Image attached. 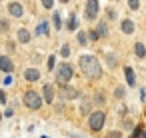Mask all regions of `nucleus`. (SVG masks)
I'll return each instance as SVG.
<instances>
[{
    "instance_id": "nucleus-1",
    "label": "nucleus",
    "mask_w": 146,
    "mask_h": 138,
    "mask_svg": "<svg viewBox=\"0 0 146 138\" xmlns=\"http://www.w3.org/2000/svg\"><path fill=\"white\" fill-rule=\"evenodd\" d=\"M78 64H80V70H82V74H84L86 78H90V80H98V78L102 76V66H100V62H98L96 56H92V54H84V56H80Z\"/></svg>"
},
{
    "instance_id": "nucleus-2",
    "label": "nucleus",
    "mask_w": 146,
    "mask_h": 138,
    "mask_svg": "<svg viewBox=\"0 0 146 138\" xmlns=\"http://www.w3.org/2000/svg\"><path fill=\"white\" fill-rule=\"evenodd\" d=\"M104 122H106V112H104L102 108H98V110L90 112L88 126H90V130H92V132H100V130L104 128Z\"/></svg>"
},
{
    "instance_id": "nucleus-3",
    "label": "nucleus",
    "mask_w": 146,
    "mask_h": 138,
    "mask_svg": "<svg viewBox=\"0 0 146 138\" xmlns=\"http://www.w3.org/2000/svg\"><path fill=\"white\" fill-rule=\"evenodd\" d=\"M72 74H74V68L68 64V62H64V64H60V68L56 70V80H58V84H68L70 80H72Z\"/></svg>"
},
{
    "instance_id": "nucleus-4",
    "label": "nucleus",
    "mask_w": 146,
    "mask_h": 138,
    "mask_svg": "<svg viewBox=\"0 0 146 138\" xmlns=\"http://www.w3.org/2000/svg\"><path fill=\"white\" fill-rule=\"evenodd\" d=\"M24 104H26L28 108H32V110H38V108L42 106V96H40L38 92H34V90H28V92L24 94Z\"/></svg>"
},
{
    "instance_id": "nucleus-5",
    "label": "nucleus",
    "mask_w": 146,
    "mask_h": 138,
    "mask_svg": "<svg viewBox=\"0 0 146 138\" xmlns=\"http://www.w3.org/2000/svg\"><path fill=\"white\" fill-rule=\"evenodd\" d=\"M98 12H100V4H98V0H88L86 2V8H84V16L86 20H96L98 18Z\"/></svg>"
},
{
    "instance_id": "nucleus-6",
    "label": "nucleus",
    "mask_w": 146,
    "mask_h": 138,
    "mask_svg": "<svg viewBox=\"0 0 146 138\" xmlns=\"http://www.w3.org/2000/svg\"><path fill=\"white\" fill-rule=\"evenodd\" d=\"M124 78H126V84L130 86V88H134L138 82H136V72H134V68L132 66H124Z\"/></svg>"
},
{
    "instance_id": "nucleus-7",
    "label": "nucleus",
    "mask_w": 146,
    "mask_h": 138,
    "mask_svg": "<svg viewBox=\"0 0 146 138\" xmlns=\"http://www.w3.org/2000/svg\"><path fill=\"white\" fill-rule=\"evenodd\" d=\"M120 30L124 32V34H134V30H136V24H134V20L132 18H124L122 22H120Z\"/></svg>"
},
{
    "instance_id": "nucleus-8",
    "label": "nucleus",
    "mask_w": 146,
    "mask_h": 138,
    "mask_svg": "<svg viewBox=\"0 0 146 138\" xmlns=\"http://www.w3.org/2000/svg\"><path fill=\"white\" fill-rule=\"evenodd\" d=\"M8 12H10L14 18H22V14H24V8H22L18 2H10V4H8Z\"/></svg>"
},
{
    "instance_id": "nucleus-9",
    "label": "nucleus",
    "mask_w": 146,
    "mask_h": 138,
    "mask_svg": "<svg viewBox=\"0 0 146 138\" xmlns=\"http://www.w3.org/2000/svg\"><path fill=\"white\" fill-rule=\"evenodd\" d=\"M42 96H44V102H48V104L54 102V88H52V84H44V88H42Z\"/></svg>"
},
{
    "instance_id": "nucleus-10",
    "label": "nucleus",
    "mask_w": 146,
    "mask_h": 138,
    "mask_svg": "<svg viewBox=\"0 0 146 138\" xmlns=\"http://www.w3.org/2000/svg\"><path fill=\"white\" fill-rule=\"evenodd\" d=\"M60 94H62L64 98L72 100V98H76V96H78V90H76V88H72V86H66V84H64V86L60 88Z\"/></svg>"
},
{
    "instance_id": "nucleus-11",
    "label": "nucleus",
    "mask_w": 146,
    "mask_h": 138,
    "mask_svg": "<svg viewBox=\"0 0 146 138\" xmlns=\"http://www.w3.org/2000/svg\"><path fill=\"white\" fill-rule=\"evenodd\" d=\"M96 32H98L100 38H108V34H110V30H108V22H106V20H100L98 26H96Z\"/></svg>"
},
{
    "instance_id": "nucleus-12",
    "label": "nucleus",
    "mask_w": 146,
    "mask_h": 138,
    "mask_svg": "<svg viewBox=\"0 0 146 138\" xmlns=\"http://www.w3.org/2000/svg\"><path fill=\"white\" fill-rule=\"evenodd\" d=\"M12 68H14V64H12V60L8 56H0V70L2 72H12Z\"/></svg>"
},
{
    "instance_id": "nucleus-13",
    "label": "nucleus",
    "mask_w": 146,
    "mask_h": 138,
    "mask_svg": "<svg viewBox=\"0 0 146 138\" xmlns=\"http://www.w3.org/2000/svg\"><path fill=\"white\" fill-rule=\"evenodd\" d=\"M24 78H26L28 82H36V80H40V72H38L36 68H28V70L24 72Z\"/></svg>"
},
{
    "instance_id": "nucleus-14",
    "label": "nucleus",
    "mask_w": 146,
    "mask_h": 138,
    "mask_svg": "<svg viewBox=\"0 0 146 138\" xmlns=\"http://www.w3.org/2000/svg\"><path fill=\"white\" fill-rule=\"evenodd\" d=\"M134 54H136V58H146V46H144V42H136L134 44Z\"/></svg>"
},
{
    "instance_id": "nucleus-15",
    "label": "nucleus",
    "mask_w": 146,
    "mask_h": 138,
    "mask_svg": "<svg viewBox=\"0 0 146 138\" xmlns=\"http://www.w3.org/2000/svg\"><path fill=\"white\" fill-rule=\"evenodd\" d=\"M106 64H108L110 68H116V66H118V56H116L114 52H108V54H106Z\"/></svg>"
},
{
    "instance_id": "nucleus-16",
    "label": "nucleus",
    "mask_w": 146,
    "mask_h": 138,
    "mask_svg": "<svg viewBox=\"0 0 146 138\" xmlns=\"http://www.w3.org/2000/svg\"><path fill=\"white\" fill-rule=\"evenodd\" d=\"M18 40H20V42H24V44H26V42H30V32H28L26 28H20V30H18Z\"/></svg>"
},
{
    "instance_id": "nucleus-17",
    "label": "nucleus",
    "mask_w": 146,
    "mask_h": 138,
    "mask_svg": "<svg viewBox=\"0 0 146 138\" xmlns=\"http://www.w3.org/2000/svg\"><path fill=\"white\" fill-rule=\"evenodd\" d=\"M66 26H68V30H70V32H74V30L78 28V18H76V14H70V20H68V24H66Z\"/></svg>"
},
{
    "instance_id": "nucleus-18",
    "label": "nucleus",
    "mask_w": 146,
    "mask_h": 138,
    "mask_svg": "<svg viewBox=\"0 0 146 138\" xmlns=\"http://www.w3.org/2000/svg\"><path fill=\"white\" fill-rule=\"evenodd\" d=\"M124 96H126V90H124V86H116V88H114V98H118V100H124Z\"/></svg>"
},
{
    "instance_id": "nucleus-19",
    "label": "nucleus",
    "mask_w": 146,
    "mask_h": 138,
    "mask_svg": "<svg viewBox=\"0 0 146 138\" xmlns=\"http://www.w3.org/2000/svg\"><path fill=\"white\" fill-rule=\"evenodd\" d=\"M48 28H50V26H48V22L44 20V22H40V24H38L36 32H38V34H44V36H46V34H48Z\"/></svg>"
},
{
    "instance_id": "nucleus-20",
    "label": "nucleus",
    "mask_w": 146,
    "mask_h": 138,
    "mask_svg": "<svg viewBox=\"0 0 146 138\" xmlns=\"http://www.w3.org/2000/svg\"><path fill=\"white\" fill-rule=\"evenodd\" d=\"M80 112H82V114H90V100H88V98L82 100V104H80Z\"/></svg>"
},
{
    "instance_id": "nucleus-21",
    "label": "nucleus",
    "mask_w": 146,
    "mask_h": 138,
    "mask_svg": "<svg viewBox=\"0 0 146 138\" xmlns=\"http://www.w3.org/2000/svg\"><path fill=\"white\" fill-rule=\"evenodd\" d=\"M52 20H54L56 30H60V28H62V18H60V12H54V14H52Z\"/></svg>"
},
{
    "instance_id": "nucleus-22",
    "label": "nucleus",
    "mask_w": 146,
    "mask_h": 138,
    "mask_svg": "<svg viewBox=\"0 0 146 138\" xmlns=\"http://www.w3.org/2000/svg\"><path fill=\"white\" fill-rule=\"evenodd\" d=\"M142 132H144V126L138 124V126H134V132L130 134V138H138V136H142Z\"/></svg>"
},
{
    "instance_id": "nucleus-23",
    "label": "nucleus",
    "mask_w": 146,
    "mask_h": 138,
    "mask_svg": "<svg viewBox=\"0 0 146 138\" xmlns=\"http://www.w3.org/2000/svg\"><path fill=\"white\" fill-rule=\"evenodd\" d=\"M78 42H80V46H86L88 44V34L86 32H78Z\"/></svg>"
},
{
    "instance_id": "nucleus-24",
    "label": "nucleus",
    "mask_w": 146,
    "mask_h": 138,
    "mask_svg": "<svg viewBox=\"0 0 146 138\" xmlns=\"http://www.w3.org/2000/svg\"><path fill=\"white\" fill-rule=\"evenodd\" d=\"M94 102L102 106V104L106 102V98H104V94H102V92H96V94H94Z\"/></svg>"
},
{
    "instance_id": "nucleus-25",
    "label": "nucleus",
    "mask_w": 146,
    "mask_h": 138,
    "mask_svg": "<svg viewBox=\"0 0 146 138\" xmlns=\"http://www.w3.org/2000/svg\"><path fill=\"white\" fill-rule=\"evenodd\" d=\"M128 8L136 12V10L140 8V0H128Z\"/></svg>"
},
{
    "instance_id": "nucleus-26",
    "label": "nucleus",
    "mask_w": 146,
    "mask_h": 138,
    "mask_svg": "<svg viewBox=\"0 0 146 138\" xmlns=\"http://www.w3.org/2000/svg\"><path fill=\"white\" fill-rule=\"evenodd\" d=\"M88 38H90L92 42H96L100 36H98V32H96V30H88Z\"/></svg>"
},
{
    "instance_id": "nucleus-27",
    "label": "nucleus",
    "mask_w": 146,
    "mask_h": 138,
    "mask_svg": "<svg viewBox=\"0 0 146 138\" xmlns=\"http://www.w3.org/2000/svg\"><path fill=\"white\" fill-rule=\"evenodd\" d=\"M60 54H62L64 58H68V56H70V46H68V44H64V46H62V50H60Z\"/></svg>"
},
{
    "instance_id": "nucleus-28",
    "label": "nucleus",
    "mask_w": 146,
    "mask_h": 138,
    "mask_svg": "<svg viewBox=\"0 0 146 138\" xmlns=\"http://www.w3.org/2000/svg\"><path fill=\"white\" fill-rule=\"evenodd\" d=\"M106 16H108V20H114V18H116V10H114V8H108V10H106Z\"/></svg>"
},
{
    "instance_id": "nucleus-29",
    "label": "nucleus",
    "mask_w": 146,
    "mask_h": 138,
    "mask_svg": "<svg viewBox=\"0 0 146 138\" xmlns=\"http://www.w3.org/2000/svg\"><path fill=\"white\" fill-rule=\"evenodd\" d=\"M42 6L44 8H52L54 6V0H42Z\"/></svg>"
},
{
    "instance_id": "nucleus-30",
    "label": "nucleus",
    "mask_w": 146,
    "mask_h": 138,
    "mask_svg": "<svg viewBox=\"0 0 146 138\" xmlns=\"http://www.w3.org/2000/svg\"><path fill=\"white\" fill-rule=\"evenodd\" d=\"M120 136H122V132H120V130H114V132H110V134H108V138H120Z\"/></svg>"
},
{
    "instance_id": "nucleus-31",
    "label": "nucleus",
    "mask_w": 146,
    "mask_h": 138,
    "mask_svg": "<svg viewBox=\"0 0 146 138\" xmlns=\"http://www.w3.org/2000/svg\"><path fill=\"white\" fill-rule=\"evenodd\" d=\"M54 62H56V58H54V56H50V58H48V70H52V68H54Z\"/></svg>"
},
{
    "instance_id": "nucleus-32",
    "label": "nucleus",
    "mask_w": 146,
    "mask_h": 138,
    "mask_svg": "<svg viewBox=\"0 0 146 138\" xmlns=\"http://www.w3.org/2000/svg\"><path fill=\"white\" fill-rule=\"evenodd\" d=\"M12 82H14V78H12V76H6V78H4V84H6V86H10Z\"/></svg>"
},
{
    "instance_id": "nucleus-33",
    "label": "nucleus",
    "mask_w": 146,
    "mask_h": 138,
    "mask_svg": "<svg viewBox=\"0 0 146 138\" xmlns=\"http://www.w3.org/2000/svg\"><path fill=\"white\" fill-rule=\"evenodd\" d=\"M140 100L146 102V90H144V88H140Z\"/></svg>"
},
{
    "instance_id": "nucleus-34",
    "label": "nucleus",
    "mask_w": 146,
    "mask_h": 138,
    "mask_svg": "<svg viewBox=\"0 0 146 138\" xmlns=\"http://www.w3.org/2000/svg\"><path fill=\"white\" fill-rule=\"evenodd\" d=\"M0 102H2V104H6V94H4L2 90H0Z\"/></svg>"
},
{
    "instance_id": "nucleus-35",
    "label": "nucleus",
    "mask_w": 146,
    "mask_h": 138,
    "mask_svg": "<svg viewBox=\"0 0 146 138\" xmlns=\"http://www.w3.org/2000/svg\"><path fill=\"white\" fill-rule=\"evenodd\" d=\"M0 28L6 30V28H8V22H6V20H0Z\"/></svg>"
},
{
    "instance_id": "nucleus-36",
    "label": "nucleus",
    "mask_w": 146,
    "mask_h": 138,
    "mask_svg": "<svg viewBox=\"0 0 146 138\" xmlns=\"http://www.w3.org/2000/svg\"><path fill=\"white\" fill-rule=\"evenodd\" d=\"M60 2H62V4H66V2H70V0H60Z\"/></svg>"
},
{
    "instance_id": "nucleus-37",
    "label": "nucleus",
    "mask_w": 146,
    "mask_h": 138,
    "mask_svg": "<svg viewBox=\"0 0 146 138\" xmlns=\"http://www.w3.org/2000/svg\"><path fill=\"white\" fill-rule=\"evenodd\" d=\"M142 138H146V130H144V132H142Z\"/></svg>"
},
{
    "instance_id": "nucleus-38",
    "label": "nucleus",
    "mask_w": 146,
    "mask_h": 138,
    "mask_svg": "<svg viewBox=\"0 0 146 138\" xmlns=\"http://www.w3.org/2000/svg\"><path fill=\"white\" fill-rule=\"evenodd\" d=\"M0 120H2V114H0Z\"/></svg>"
},
{
    "instance_id": "nucleus-39",
    "label": "nucleus",
    "mask_w": 146,
    "mask_h": 138,
    "mask_svg": "<svg viewBox=\"0 0 146 138\" xmlns=\"http://www.w3.org/2000/svg\"><path fill=\"white\" fill-rule=\"evenodd\" d=\"M42 138H44V136H42Z\"/></svg>"
},
{
    "instance_id": "nucleus-40",
    "label": "nucleus",
    "mask_w": 146,
    "mask_h": 138,
    "mask_svg": "<svg viewBox=\"0 0 146 138\" xmlns=\"http://www.w3.org/2000/svg\"><path fill=\"white\" fill-rule=\"evenodd\" d=\"M144 116H146V114H144Z\"/></svg>"
}]
</instances>
